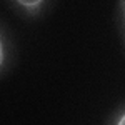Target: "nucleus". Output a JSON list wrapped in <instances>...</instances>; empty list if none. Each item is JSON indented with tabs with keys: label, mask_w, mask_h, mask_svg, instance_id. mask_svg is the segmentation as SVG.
Here are the masks:
<instances>
[{
	"label": "nucleus",
	"mask_w": 125,
	"mask_h": 125,
	"mask_svg": "<svg viewBox=\"0 0 125 125\" xmlns=\"http://www.w3.org/2000/svg\"><path fill=\"white\" fill-rule=\"evenodd\" d=\"M118 125H125V115L120 118V122H118Z\"/></svg>",
	"instance_id": "nucleus-1"
}]
</instances>
